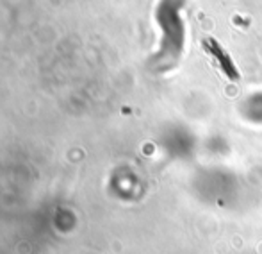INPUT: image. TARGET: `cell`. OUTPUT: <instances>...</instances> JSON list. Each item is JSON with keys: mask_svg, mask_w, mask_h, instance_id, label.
<instances>
[{"mask_svg": "<svg viewBox=\"0 0 262 254\" xmlns=\"http://www.w3.org/2000/svg\"><path fill=\"white\" fill-rule=\"evenodd\" d=\"M205 45L209 47L207 50H210V52H212L214 56H216V60L221 61V65H223L225 72H228V75H230V77L234 75V79H235V77H237V73H235V70H234V65H232L230 60H228L227 52H225V50L221 49V47L217 45V43L214 42V40H207V42H205Z\"/></svg>", "mask_w": 262, "mask_h": 254, "instance_id": "cell-1", "label": "cell"}]
</instances>
